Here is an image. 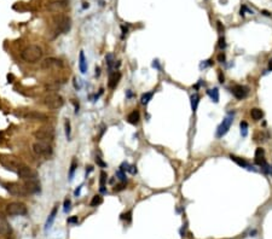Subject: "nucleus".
I'll return each instance as SVG.
<instances>
[{
	"instance_id": "obj_1",
	"label": "nucleus",
	"mask_w": 272,
	"mask_h": 239,
	"mask_svg": "<svg viewBox=\"0 0 272 239\" xmlns=\"http://www.w3.org/2000/svg\"><path fill=\"white\" fill-rule=\"evenodd\" d=\"M21 57L27 63H36L43 57V50L36 45H30L21 52Z\"/></svg>"
},
{
	"instance_id": "obj_2",
	"label": "nucleus",
	"mask_w": 272,
	"mask_h": 239,
	"mask_svg": "<svg viewBox=\"0 0 272 239\" xmlns=\"http://www.w3.org/2000/svg\"><path fill=\"white\" fill-rule=\"evenodd\" d=\"M44 104L47 108H50V109H59V108L63 106V104H64V100H63V98L61 97L59 94H57V93H50V94L45 95Z\"/></svg>"
},
{
	"instance_id": "obj_3",
	"label": "nucleus",
	"mask_w": 272,
	"mask_h": 239,
	"mask_svg": "<svg viewBox=\"0 0 272 239\" xmlns=\"http://www.w3.org/2000/svg\"><path fill=\"white\" fill-rule=\"evenodd\" d=\"M54 24L57 28V31H59L61 34H67L71 28V19L68 16L59 15L54 18Z\"/></svg>"
},
{
	"instance_id": "obj_4",
	"label": "nucleus",
	"mask_w": 272,
	"mask_h": 239,
	"mask_svg": "<svg viewBox=\"0 0 272 239\" xmlns=\"http://www.w3.org/2000/svg\"><path fill=\"white\" fill-rule=\"evenodd\" d=\"M34 137L39 141L50 142L54 138V132H53L52 128H49V127H43V128H39V129H36L34 132Z\"/></svg>"
},
{
	"instance_id": "obj_5",
	"label": "nucleus",
	"mask_w": 272,
	"mask_h": 239,
	"mask_svg": "<svg viewBox=\"0 0 272 239\" xmlns=\"http://www.w3.org/2000/svg\"><path fill=\"white\" fill-rule=\"evenodd\" d=\"M33 151L38 156H50L52 154V147L49 142L45 141H36L33 144Z\"/></svg>"
},
{
	"instance_id": "obj_6",
	"label": "nucleus",
	"mask_w": 272,
	"mask_h": 239,
	"mask_svg": "<svg viewBox=\"0 0 272 239\" xmlns=\"http://www.w3.org/2000/svg\"><path fill=\"white\" fill-rule=\"evenodd\" d=\"M232 121H234V113H230L222 119V122L219 124L218 129H217V138H222L224 135L229 132L231 124H232Z\"/></svg>"
},
{
	"instance_id": "obj_7",
	"label": "nucleus",
	"mask_w": 272,
	"mask_h": 239,
	"mask_svg": "<svg viewBox=\"0 0 272 239\" xmlns=\"http://www.w3.org/2000/svg\"><path fill=\"white\" fill-rule=\"evenodd\" d=\"M6 211L9 215H13V216H16V215H26L27 206L20 202H12L6 205Z\"/></svg>"
},
{
	"instance_id": "obj_8",
	"label": "nucleus",
	"mask_w": 272,
	"mask_h": 239,
	"mask_svg": "<svg viewBox=\"0 0 272 239\" xmlns=\"http://www.w3.org/2000/svg\"><path fill=\"white\" fill-rule=\"evenodd\" d=\"M17 175L22 179V180H26V181H29V180H36L38 179V174L36 172H34L31 168L29 167H26V165H22L17 169Z\"/></svg>"
},
{
	"instance_id": "obj_9",
	"label": "nucleus",
	"mask_w": 272,
	"mask_h": 239,
	"mask_svg": "<svg viewBox=\"0 0 272 239\" xmlns=\"http://www.w3.org/2000/svg\"><path fill=\"white\" fill-rule=\"evenodd\" d=\"M5 188L9 191V192L12 196L16 197H24L27 195V191L23 186H20L18 184H15V182H10V184H4Z\"/></svg>"
},
{
	"instance_id": "obj_10",
	"label": "nucleus",
	"mask_w": 272,
	"mask_h": 239,
	"mask_svg": "<svg viewBox=\"0 0 272 239\" xmlns=\"http://www.w3.org/2000/svg\"><path fill=\"white\" fill-rule=\"evenodd\" d=\"M0 163H1L7 170L15 172L16 168H20V162L13 157H1L0 158Z\"/></svg>"
},
{
	"instance_id": "obj_11",
	"label": "nucleus",
	"mask_w": 272,
	"mask_h": 239,
	"mask_svg": "<svg viewBox=\"0 0 272 239\" xmlns=\"http://www.w3.org/2000/svg\"><path fill=\"white\" fill-rule=\"evenodd\" d=\"M232 94L235 95V98H237V99H239V100H242V99H244L247 95H248V87H245V86H242V85H236V86H234L232 87Z\"/></svg>"
},
{
	"instance_id": "obj_12",
	"label": "nucleus",
	"mask_w": 272,
	"mask_h": 239,
	"mask_svg": "<svg viewBox=\"0 0 272 239\" xmlns=\"http://www.w3.org/2000/svg\"><path fill=\"white\" fill-rule=\"evenodd\" d=\"M62 67V60L57 58H46L41 62V68L43 69H52V68H61Z\"/></svg>"
},
{
	"instance_id": "obj_13",
	"label": "nucleus",
	"mask_w": 272,
	"mask_h": 239,
	"mask_svg": "<svg viewBox=\"0 0 272 239\" xmlns=\"http://www.w3.org/2000/svg\"><path fill=\"white\" fill-rule=\"evenodd\" d=\"M68 6V0H56L47 5V9L51 11H61Z\"/></svg>"
},
{
	"instance_id": "obj_14",
	"label": "nucleus",
	"mask_w": 272,
	"mask_h": 239,
	"mask_svg": "<svg viewBox=\"0 0 272 239\" xmlns=\"http://www.w3.org/2000/svg\"><path fill=\"white\" fill-rule=\"evenodd\" d=\"M24 188H26L27 192H29V193H38V192H40V190H41V188H40V184H39L38 179L36 180H29V181H27Z\"/></svg>"
},
{
	"instance_id": "obj_15",
	"label": "nucleus",
	"mask_w": 272,
	"mask_h": 239,
	"mask_svg": "<svg viewBox=\"0 0 272 239\" xmlns=\"http://www.w3.org/2000/svg\"><path fill=\"white\" fill-rule=\"evenodd\" d=\"M24 118H29V119H39V121H45L47 119V116L40 113H35V111H29V113H26L22 115Z\"/></svg>"
},
{
	"instance_id": "obj_16",
	"label": "nucleus",
	"mask_w": 272,
	"mask_h": 239,
	"mask_svg": "<svg viewBox=\"0 0 272 239\" xmlns=\"http://www.w3.org/2000/svg\"><path fill=\"white\" fill-rule=\"evenodd\" d=\"M79 68H80V71H81L82 74H85L87 71V62H86V58H85L84 51L80 52V56H79Z\"/></svg>"
},
{
	"instance_id": "obj_17",
	"label": "nucleus",
	"mask_w": 272,
	"mask_h": 239,
	"mask_svg": "<svg viewBox=\"0 0 272 239\" xmlns=\"http://www.w3.org/2000/svg\"><path fill=\"white\" fill-rule=\"evenodd\" d=\"M120 77H121V74L116 73V71H115V73H113V74H110V76H109V87H110V88H115L117 82H119V80H120Z\"/></svg>"
},
{
	"instance_id": "obj_18",
	"label": "nucleus",
	"mask_w": 272,
	"mask_h": 239,
	"mask_svg": "<svg viewBox=\"0 0 272 239\" xmlns=\"http://www.w3.org/2000/svg\"><path fill=\"white\" fill-rule=\"evenodd\" d=\"M139 118H140L139 111L138 110H134V111H132L128 116H127V121H128L131 124H137L139 122Z\"/></svg>"
},
{
	"instance_id": "obj_19",
	"label": "nucleus",
	"mask_w": 272,
	"mask_h": 239,
	"mask_svg": "<svg viewBox=\"0 0 272 239\" xmlns=\"http://www.w3.org/2000/svg\"><path fill=\"white\" fill-rule=\"evenodd\" d=\"M190 100H191V110H192L194 113H195V111L197 110L198 103H199V95H198L197 93H194L192 95H191Z\"/></svg>"
},
{
	"instance_id": "obj_20",
	"label": "nucleus",
	"mask_w": 272,
	"mask_h": 239,
	"mask_svg": "<svg viewBox=\"0 0 272 239\" xmlns=\"http://www.w3.org/2000/svg\"><path fill=\"white\" fill-rule=\"evenodd\" d=\"M250 116L253 117V119H255V121H259V119H261V118H262L264 113H262V111H261L260 109L254 108V109H252V110H250Z\"/></svg>"
},
{
	"instance_id": "obj_21",
	"label": "nucleus",
	"mask_w": 272,
	"mask_h": 239,
	"mask_svg": "<svg viewBox=\"0 0 272 239\" xmlns=\"http://www.w3.org/2000/svg\"><path fill=\"white\" fill-rule=\"evenodd\" d=\"M10 231L11 229H10L9 225H7V222L3 217H0V234H7Z\"/></svg>"
},
{
	"instance_id": "obj_22",
	"label": "nucleus",
	"mask_w": 272,
	"mask_h": 239,
	"mask_svg": "<svg viewBox=\"0 0 272 239\" xmlns=\"http://www.w3.org/2000/svg\"><path fill=\"white\" fill-rule=\"evenodd\" d=\"M230 158L232 159L234 162H236L239 167H243V168H248V169H250V168H249V164H248V163L244 161V159L239 158V157H237V156H234V155H231V156H230Z\"/></svg>"
},
{
	"instance_id": "obj_23",
	"label": "nucleus",
	"mask_w": 272,
	"mask_h": 239,
	"mask_svg": "<svg viewBox=\"0 0 272 239\" xmlns=\"http://www.w3.org/2000/svg\"><path fill=\"white\" fill-rule=\"evenodd\" d=\"M207 94L209 95V98L214 101V103H218L219 101V91L218 88H213V90H208Z\"/></svg>"
},
{
	"instance_id": "obj_24",
	"label": "nucleus",
	"mask_w": 272,
	"mask_h": 239,
	"mask_svg": "<svg viewBox=\"0 0 272 239\" xmlns=\"http://www.w3.org/2000/svg\"><path fill=\"white\" fill-rule=\"evenodd\" d=\"M56 214H57V206H56V208H53L52 211H51V214L49 215V219H47V221H46V229L50 228V227L52 226L53 221H54V217H56Z\"/></svg>"
},
{
	"instance_id": "obj_25",
	"label": "nucleus",
	"mask_w": 272,
	"mask_h": 239,
	"mask_svg": "<svg viewBox=\"0 0 272 239\" xmlns=\"http://www.w3.org/2000/svg\"><path fill=\"white\" fill-rule=\"evenodd\" d=\"M153 98V92H148V93H144L143 95H142V99H140V101H142V104L143 105H146L150 101V99Z\"/></svg>"
},
{
	"instance_id": "obj_26",
	"label": "nucleus",
	"mask_w": 272,
	"mask_h": 239,
	"mask_svg": "<svg viewBox=\"0 0 272 239\" xmlns=\"http://www.w3.org/2000/svg\"><path fill=\"white\" fill-rule=\"evenodd\" d=\"M239 127H241L242 137H247V134H248V123L245 121H242L241 123H239Z\"/></svg>"
},
{
	"instance_id": "obj_27",
	"label": "nucleus",
	"mask_w": 272,
	"mask_h": 239,
	"mask_svg": "<svg viewBox=\"0 0 272 239\" xmlns=\"http://www.w3.org/2000/svg\"><path fill=\"white\" fill-rule=\"evenodd\" d=\"M75 169H76V161L74 159V161L71 162L70 170H69V181L73 180V178H74V173H75Z\"/></svg>"
},
{
	"instance_id": "obj_28",
	"label": "nucleus",
	"mask_w": 272,
	"mask_h": 239,
	"mask_svg": "<svg viewBox=\"0 0 272 239\" xmlns=\"http://www.w3.org/2000/svg\"><path fill=\"white\" fill-rule=\"evenodd\" d=\"M102 202H103V199L100 196H94L93 199L91 201V206H97V205L102 204Z\"/></svg>"
},
{
	"instance_id": "obj_29",
	"label": "nucleus",
	"mask_w": 272,
	"mask_h": 239,
	"mask_svg": "<svg viewBox=\"0 0 272 239\" xmlns=\"http://www.w3.org/2000/svg\"><path fill=\"white\" fill-rule=\"evenodd\" d=\"M105 180H107V174L102 172L100 173V191L102 192H104L105 191V188H104V185H105Z\"/></svg>"
},
{
	"instance_id": "obj_30",
	"label": "nucleus",
	"mask_w": 272,
	"mask_h": 239,
	"mask_svg": "<svg viewBox=\"0 0 272 239\" xmlns=\"http://www.w3.org/2000/svg\"><path fill=\"white\" fill-rule=\"evenodd\" d=\"M64 126H66V135H67V138H68V140H70V134H71V129H70V122L68 121H66V123H64Z\"/></svg>"
},
{
	"instance_id": "obj_31",
	"label": "nucleus",
	"mask_w": 272,
	"mask_h": 239,
	"mask_svg": "<svg viewBox=\"0 0 272 239\" xmlns=\"http://www.w3.org/2000/svg\"><path fill=\"white\" fill-rule=\"evenodd\" d=\"M219 49H220V50H225V49H226L225 39H224V38H220V40H219Z\"/></svg>"
},
{
	"instance_id": "obj_32",
	"label": "nucleus",
	"mask_w": 272,
	"mask_h": 239,
	"mask_svg": "<svg viewBox=\"0 0 272 239\" xmlns=\"http://www.w3.org/2000/svg\"><path fill=\"white\" fill-rule=\"evenodd\" d=\"M264 150L261 149V147H258L257 149V151H255V157H264Z\"/></svg>"
},
{
	"instance_id": "obj_33",
	"label": "nucleus",
	"mask_w": 272,
	"mask_h": 239,
	"mask_svg": "<svg viewBox=\"0 0 272 239\" xmlns=\"http://www.w3.org/2000/svg\"><path fill=\"white\" fill-rule=\"evenodd\" d=\"M116 175L119 176V179H120V180H122V181H125V180H126V175L123 174V172H122L121 169H120V170L116 173Z\"/></svg>"
},
{
	"instance_id": "obj_34",
	"label": "nucleus",
	"mask_w": 272,
	"mask_h": 239,
	"mask_svg": "<svg viewBox=\"0 0 272 239\" xmlns=\"http://www.w3.org/2000/svg\"><path fill=\"white\" fill-rule=\"evenodd\" d=\"M70 210V201L69 199H66L64 201V211H68Z\"/></svg>"
},
{
	"instance_id": "obj_35",
	"label": "nucleus",
	"mask_w": 272,
	"mask_h": 239,
	"mask_svg": "<svg viewBox=\"0 0 272 239\" xmlns=\"http://www.w3.org/2000/svg\"><path fill=\"white\" fill-rule=\"evenodd\" d=\"M225 59H226V57H225V54H224L222 52L218 56V60L220 62V63H225Z\"/></svg>"
},
{
	"instance_id": "obj_36",
	"label": "nucleus",
	"mask_w": 272,
	"mask_h": 239,
	"mask_svg": "<svg viewBox=\"0 0 272 239\" xmlns=\"http://www.w3.org/2000/svg\"><path fill=\"white\" fill-rule=\"evenodd\" d=\"M77 221H79L77 216H74V217H70V219H68V222H69V224H75V222H77Z\"/></svg>"
},
{
	"instance_id": "obj_37",
	"label": "nucleus",
	"mask_w": 272,
	"mask_h": 239,
	"mask_svg": "<svg viewBox=\"0 0 272 239\" xmlns=\"http://www.w3.org/2000/svg\"><path fill=\"white\" fill-rule=\"evenodd\" d=\"M209 65H212V60H206L204 63L201 64V68H206V67H209Z\"/></svg>"
},
{
	"instance_id": "obj_38",
	"label": "nucleus",
	"mask_w": 272,
	"mask_h": 239,
	"mask_svg": "<svg viewBox=\"0 0 272 239\" xmlns=\"http://www.w3.org/2000/svg\"><path fill=\"white\" fill-rule=\"evenodd\" d=\"M80 192H81V186H80L79 188H76L74 193H75V196H76V197H79V196H80Z\"/></svg>"
},
{
	"instance_id": "obj_39",
	"label": "nucleus",
	"mask_w": 272,
	"mask_h": 239,
	"mask_svg": "<svg viewBox=\"0 0 272 239\" xmlns=\"http://www.w3.org/2000/svg\"><path fill=\"white\" fill-rule=\"evenodd\" d=\"M96 162H97L98 164H100L102 167H104V165H105V163H103V162L100 161V158H99V157H97V158H96Z\"/></svg>"
},
{
	"instance_id": "obj_40",
	"label": "nucleus",
	"mask_w": 272,
	"mask_h": 239,
	"mask_svg": "<svg viewBox=\"0 0 272 239\" xmlns=\"http://www.w3.org/2000/svg\"><path fill=\"white\" fill-rule=\"evenodd\" d=\"M219 82H221V83L224 82V76L221 75V73H219Z\"/></svg>"
},
{
	"instance_id": "obj_41",
	"label": "nucleus",
	"mask_w": 272,
	"mask_h": 239,
	"mask_svg": "<svg viewBox=\"0 0 272 239\" xmlns=\"http://www.w3.org/2000/svg\"><path fill=\"white\" fill-rule=\"evenodd\" d=\"M218 28H219V30L221 31V30H224V27L221 26V23L220 22H218Z\"/></svg>"
},
{
	"instance_id": "obj_42",
	"label": "nucleus",
	"mask_w": 272,
	"mask_h": 239,
	"mask_svg": "<svg viewBox=\"0 0 272 239\" xmlns=\"http://www.w3.org/2000/svg\"><path fill=\"white\" fill-rule=\"evenodd\" d=\"M269 69L272 70V59H270V62H269Z\"/></svg>"
},
{
	"instance_id": "obj_43",
	"label": "nucleus",
	"mask_w": 272,
	"mask_h": 239,
	"mask_svg": "<svg viewBox=\"0 0 272 239\" xmlns=\"http://www.w3.org/2000/svg\"><path fill=\"white\" fill-rule=\"evenodd\" d=\"M96 75H99V68H97V69H96Z\"/></svg>"
},
{
	"instance_id": "obj_44",
	"label": "nucleus",
	"mask_w": 272,
	"mask_h": 239,
	"mask_svg": "<svg viewBox=\"0 0 272 239\" xmlns=\"http://www.w3.org/2000/svg\"><path fill=\"white\" fill-rule=\"evenodd\" d=\"M262 13H264V15H265V16H269V15H270V13H269L267 11H262Z\"/></svg>"
}]
</instances>
